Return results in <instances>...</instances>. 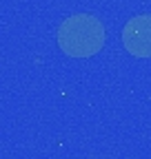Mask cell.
Here are the masks:
<instances>
[{"instance_id":"obj_1","label":"cell","mask_w":151,"mask_h":159,"mask_svg":"<svg viewBox=\"0 0 151 159\" xmlns=\"http://www.w3.org/2000/svg\"><path fill=\"white\" fill-rule=\"evenodd\" d=\"M105 25L91 13H73L58 27V47L69 57H91L105 47Z\"/></svg>"},{"instance_id":"obj_2","label":"cell","mask_w":151,"mask_h":159,"mask_svg":"<svg viewBox=\"0 0 151 159\" xmlns=\"http://www.w3.org/2000/svg\"><path fill=\"white\" fill-rule=\"evenodd\" d=\"M122 44L136 57H151V13L136 16L124 25Z\"/></svg>"}]
</instances>
